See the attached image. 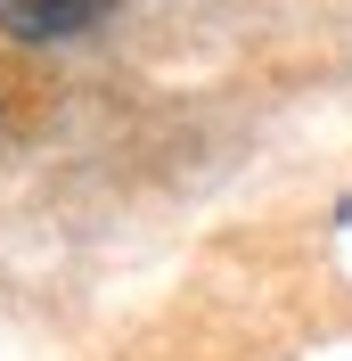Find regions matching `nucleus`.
<instances>
[{
  "label": "nucleus",
  "instance_id": "obj_1",
  "mask_svg": "<svg viewBox=\"0 0 352 361\" xmlns=\"http://www.w3.org/2000/svg\"><path fill=\"white\" fill-rule=\"evenodd\" d=\"M115 0H0V33L8 42H74L107 17Z\"/></svg>",
  "mask_w": 352,
  "mask_h": 361
}]
</instances>
